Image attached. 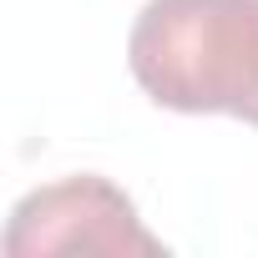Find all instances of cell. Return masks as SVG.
Listing matches in <instances>:
<instances>
[{
	"label": "cell",
	"instance_id": "1",
	"mask_svg": "<svg viewBox=\"0 0 258 258\" xmlns=\"http://www.w3.org/2000/svg\"><path fill=\"white\" fill-rule=\"evenodd\" d=\"M126 66L167 111L258 126V0H147Z\"/></svg>",
	"mask_w": 258,
	"mask_h": 258
},
{
	"label": "cell",
	"instance_id": "2",
	"mask_svg": "<svg viewBox=\"0 0 258 258\" xmlns=\"http://www.w3.org/2000/svg\"><path fill=\"white\" fill-rule=\"evenodd\" d=\"M6 253L11 258H41V253H121V258L142 253V258H157L167 248L157 233L142 228L132 198L116 182L81 172V177L46 182L11 208Z\"/></svg>",
	"mask_w": 258,
	"mask_h": 258
}]
</instances>
